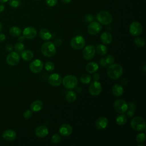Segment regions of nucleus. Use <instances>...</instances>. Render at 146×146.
<instances>
[{
  "instance_id": "1",
  "label": "nucleus",
  "mask_w": 146,
  "mask_h": 146,
  "mask_svg": "<svg viewBox=\"0 0 146 146\" xmlns=\"http://www.w3.org/2000/svg\"><path fill=\"white\" fill-rule=\"evenodd\" d=\"M123 72V69L119 64H111L107 70L108 76L112 79L116 80L120 78Z\"/></svg>"
},
{
  "instance_id": "2",
  "label": "nucleus",
  "mask_w": 146,
  "mask_h": 146,
  "mask_svg": "<svg viewBox=\"0 0 146 146\" xmlns=\"http://www.w3.org/2000/svg\"><path fill=\"white\" fill-rule=\"evenodd\" d=\"M41 52L46 57L53 56L56 53L55 45L51 42H46L41 46Z\"/></svg>"
},
{
  "instance_id": "3",
  "label": "nucleus",
  "mask_w": 146,
  "mask_h": 146,
  "mask_svg": "<svg viewBox=\"0 0 146 146\" xmlns=\"http://www.w3.org/2000/svg\"><path fill=\"white\" fill-rule=\"evenodd\" d=\"M96 19L101 24L107 25L112 22V16L107 11L102 10L98 13L96 15Z\"/></svg>"
},
{
  "instance_id": "4",
  "label": "nucleus",
  "mask_w": 146,
  "mask_h": 146,
  "mask_svg": "<svg viewBox=\"0 0 146 146\" xmlns=\"http://www.w3.org/2000/svg\"><path fill=\"white\" fill-rule=\"evenodd\" d=\"M131 127L137 131H142L145 129V120L140 116L135 117L131 121Z\"/></svg>"
},
{
  "instance_id": "5",
  "label": "nucleus",
  "mask_w": 146,
  "mask_h": 146,
  "mask_svg": "<svg viewBox=\"0 0 146 146\" xmlns=\"http://www.w3.org/2000/svg\"><path fill=\"white\" fill-rule=\"evenodd\" d=\"M63 86L68 89H73L78 85V79L73 75H68L64 77L62 80Z\"/></svg>"
},
{
  "instance_id": "6",
  "label": "nucleus",
  "mask_w": 146,
  "mask_h": 146,
  "mask_svg": "<svg viewBox=\"0 0 146 146\" xmlns=\"http://www.w3.org/2000/svg\"><path fill=\"white\" fill-rule=\"evenodd\" d=\"M86 42L84 38L81 35H77L72 38L70 41L71 46L76 50H80L85 46Z\"/></svg>"
},
{
  "instance_id": "7",
  "label": "nucleus",
  "mask_w": 146,
  "mask_h": 146,
  "mask_svg": "<svg viewBox=\"0 0 146 146\" xmlns=\"http://www.w3.org/2000/svg\"><path fill=\"white\" fill-rule=\"evenodd\" d=\"M115 111L120 114L124 113L128 108V106L126 102L123 99H117L115 101L113 104Z\"/></svg>"
},
{
  "instance_id": "8",
  "label": "nucleus",
  "mask_w": 146,
  "mask_h": 146,
  "mask_svg": "<svg viewBox=\"0 0 146 146\" xmlns=\"http://www.w3.org/2000/svg\"><path fill=\"white\" fill-rule=\"evenodd\" d=\"M130 34L133 36H139L140 35L143 31V26L141 23L137 21L132 22L129 27Z\"/></svg>"
},
{
  "instance_id": "9",
  "label": "nucleus",
  "mask_w": 146,
  "mask_h": 146,
  "mask_svg": "<svg viewBox=\"0 0 146 146\" xmlns=\"http://www.w3.org/2000/svg\"><path fill=\"white\" fill-rule=\"evenodd\" d=\"M20 60V55L16 51L10 52L6 57V62L10 66L17 65Z\"/></svg>"
},
{
  "instance_id": "10",
  "label": "nucleus",
  "mask_w": 146,
  "mask_h": 146,
  "mask_svg": "<svg viewBox=\"0 0 146 146\" xmlns=\"http://www.w3.org/2000/svg\"><path fill=\"white\" fill-rule=\"evenodd\" d=\"M95 54V47L93 45H88L84 47L82 51L83 58L87 60L92 59Z\"/></svg>"
},
{
  "instance_id": "11",
  "label": "nucleus",
  "mask_w": 146,
  "mask_h": 146,
  "mask_svg": "<svg viewBox=\"0 0 146 146\" xmlns=\"http://www.w3.org/2000/svg\"><path fill=\"white\" fill-rule=\"evenodd\" d=\"M43 67V62L40 60L38 59L33 60L29 65V68L30 71L34 74H37L40 72L42 70Z\"/></svg>"
},
{
  "instance_id": "12",
  "label": "nucleus",
  "mask_w": 146,
  "mask_h": 146,
  "mask_svg": "<svg viewBox=\"0 0 146 146\" xmlns=\"http://www.w3.org/2000/svg\"><path fill=\"white\" fill-rule=\"evenodd\" d=\"M102 91V84L98 80H95L90 85L89 92L92 96H97Z\"/></svg>"
},
{
  "instance_id": "13",
  "label": "nucleus",
  "mask_w": 146,
  "mask_h": 146,
  "mask_svg": "<svg viewBox=\"0 0 146 146\" xmlns=\"http://www.w3.org/2000/svg\"><path fill=\"white\" fill-rule=\"evenodd\" d=\"M102 30V26L98 22H91L87 27L88 33L92 35L99 33Z\"/></svg>"
},
{
  "instance_id": "14",
  "label": "nucleus",
  "mask_w": 146,
  "mask_h": 146,
  "mask_svg": "<svg viewBox=\"0 0 146 146\" xmlns=\"http://www.w3.org/2000/svg\"><path fill=\"white\" fill-rule=\"evenodd\" d=\"M37 34L36 30L33 27H27L23 31V35L26 39H32L35 38Z\"/></svg>"
},
{
  "instance_id": "15",
  "label": "nucleus",
  "mask_w": 146,
  "mask_h": 146,
  "mask_svg": "<svg viewBox=\"0 0 146 146\" xmlns=\"http://www.w3.org/2000/svg\"><path fill=\"white\" fill-rule=\"evenodd\" d=\"M48 83L54 87H57L60 85L62 82V79L61 76L56 73L51 74L48 79Z\"/></svg>"
},
{
  "instance_id": "16",
  "label": "nucleus",
  "mask_w": 146,
  "mask_h": 146,
  "mask_svg": "<svg viewBox=\"0 0 146 146\" xmlns=\"http://www.w3.org/2000/svg\"><path fill=\"white\" fill-rule=\"evenodd\" d=\"M72 132L71 126L68 124H63L59 128V132L60 135L64 137L70 136Z\"/></svg>"
},
{
  "instance_id": "17",
  "label": "nucleus",
  "mask_w": 146,
  "mask_h": 146,
  "mask_svg": "<svg viewBox=\"0 0 146 146\" xmlns=\"http://www.w3.org/2000/svg\"><path fill=\"white\" fill-rule=\"evenodd\" d=\"M17 136L15 131L13 129H7L2 133L3 139L7 141H11L14 140Z\"/></svg>"
},
{
  "instance_id": "18",
  "label": "nucleus",
  "mask_w": 146,
  "mask_h": 146,
  "mask_svg": "<svg viewBox=\"0 0 146 146\" xmlns=\"http://www.w3.org/2000/svg\"><path fill=\"white\" fill-rule=\"evenodd\" d=\"M108 124V120L106 117H99L95 123L96 127L100 130L105 129Z\"/></svg>"
},
{
  "instance_id": "19",
  "label": "nucleus",
  "mask_w": 146,
  "mask_h": 146,
  "mask_svg": "<svg viewBox=\"0 0 146 146\" xmlns=\"http://www.w3.org/2000/svg\"><path fill=\"white\" fill-rule=\"evenodd\" d=\"M48 133V128L44 125H40L37 127L35 130V135L39 138H43L46 137Z\"/></svg>"
},
{
  "instance_id": "20",
  "label": "nucleus",
  "mask_w": 146,
  "mask_h": 146,
  "mask_svg": "<svg viewBox=\"0 0 146 146\" xmlns=\"http://www.w3.org/2000/svg\"><path fill=\"white\" fill-rule=\"evenodd\" d=\"M100 39L103 43L105 44H108L112 42V35L108 31L103 32L100 35Z\"/></svg>"
},
{
  "instance_id": "21",
  "label": "nucleus",
  "mask_w": 146,
  "mask_h": 146,
  "mask_svg": "<svg viewBox=\"0 0 146 146\" xmlns=\"http://www.w3.org/2000/svg\"><path fill=\"white\" fill-rule=\"evenodd\" d=\"M99 68L98 64L94 62H89L88 64H87L86 66V70L87 72L90 74H93L96 72Z\"/></svg>"
},
{
  "instance_id": "22",
  "label": "nucleus",
  "mask_w": 146,
  "mask_h": 146,
  "mask_svg": "<svg viewBox=\"0 0 146 146\" xmlns=\"http://www.w3.org/2000/svg\"><path fill=\"white\" fill-rule=\"evenodd\" d=\"M43 108V103L39 100L34 101L30 106L31 110L33 112H38Z\"/></svg>"
},
{
  "instance_id": "23",
  "label": "nucleus",
  "mask_w": 146,
  "mask_h": 146,
  "mask_svg": "<svg viewBox=\"0 0 146 146\" xmlns=\"http://www.w3.org/2000/svg\"><path fill=\"white\" fill-rule=\"evenodd\" d=\"M112 91L115 96H120L124 93V88L121 85L119 84H116L113 86Z\"/></svg>"
},
{
  "instance_id": "24",
  "label": "nucleus",
  "mask_w": 146,
  "mask_h": 146,
  "mask_svg": "<svg viewBox=\"0 0 146 146\" xmlns=\"http://www.w3.org/2000/svg\"><path fill=\"white\" fill-rule=\"evenodd\" d=\"M39 36L44 40H48L51 38V33L46 29H42L39 31Z\"/></svg>"
},
{
  "instance_id": "25",
  "label": "nucleus",
  "mask_w": 146,
  "mask_h": 146,
  "mask_svg": "<svg viewBox=\"0 0 146 146\" xmlns=\"http://www.w3.org/2000/svg\"><path fill=\"white\" fill-rule=\"evenodd\" d=\"M21 57L23 60L29 61L33 58L34 54L33 52L29 50H23L22 52H21Z\"/></svg>"
},
{
  "instance_id": "26",
  "label": "nucleus",
  "mask_w": 146,
  "mask_h": 146,
  "mask_svg": "<svg viewBox=\"0 0 146 146\" xmlns=\"http://www.w3.org/2000/svg\"><path fill=\"white\" fill-rule=\"evenodd\" d=\"M127 121V117L126 115L120 114L118 115L116 118V123L119 125H123L125 124Z\"/></svg>"
},
{
  "instance_id": "27",
  "label": "nucleus",
  "mask_w": 146,
  "mask_h": 146,
  "mask_svg": "<svg viewBox=\"0 0 146 146\" xmlns=\"http://www.w3.org/2000/svg\"><path fill=\"white\" fill-rule=\"evenodd\" d=\"M21 29L17 26H13L9 30L10 34L14 37L19 36L21 34Z\"/></svg>"
},
{
  "instance_id": "28",
  "label": "nucleus",
  "mask_w": 146,
  "mask_h": 146,
  "mask_svg": "<svg viewBox=\"0 0 146 146\" xmlns=\"http://www.w3.org/2000/svg\"><path fill=\"white\" fill-rule=\"evenodd\" d=\"M66 99L68 103H73L76 99V94L73 91H70L67 93Z\"/></svg>"
},
{
  "instance_id": "29",
  "label": "nucleus",
  "mask_w": 146,
  "mask_h": 146,
  "mask_svg": "<svg viewBox=\"0 0 146 146\" xmlns=\"http://www.w3.org/2000/svg\"><path fill=\"white\" fill-rule=\"evenodd\" d=\"M96 49L98 54L100 55H104L106 54V53L107 52V48L104 44H98L96 46Z\"/></svg>"
},
{
  "instance_id": "30",
  "label": "nucleus",
  "mask_w": 146,
  "mask_h": 146,
  "mask_svg": "<svg viewBox=\"0 0 146 146\" xmlns=\"http://www.w3.org/2000/svg\"><path fill=\"white\" fill-rule=\"evenodd\" d=\"M80 80L83 84H88L91 82V77L88 74H83L80 78Z\"/></svg>"
},
{
  "instance_id": "31",
  "label": "nucleus",
  "mask_w": 146,
  "mask_h": 146,
  "mask_svg": "<svg viewBox=\"0 0 146 146\" xmlns=\"http://www.w3.org/2000/svg\"><path fill=\"white\" fill-rule=\"evenodd\" d=\"M25 49V45L22 42L17 43L14 46V50L17 52H21Z\"/></svg>"
},
{
  "instance_id": "32",
  "label": "nucleus",
  "mask_w": 146,
  "mask_h": 146,
  "mask_svg": "<svg viewBox=\"0 0 146 146\" xmlns=\"http://www.w3.org/2000/svg\"><path fill=\"white\" fill-rule=\"evenodd\" d=\"M135 45L139 47H143L145 45V40L141 38H136L134 40Z\"/></svg>"
},
{
  "instance_id": "33",
  "label": "nucleus",
  "mask_w": 146,
  "mask_h": 146,
  "mask_svg": "<svg viewBox=\"0 0 146 146\" xmlns=\"http://www.w3.org/2000/svg\"><path fill=\"white\" fill-rule=\"evenodd\" d=\"M136 140L138 143H143L145 141V135L144 133H139L136 135Z\"/></svg>"
},
{
  "instance_id": "34",
  "label": "nucleus",
  "mask_w": 146,
  "mask_h": 146,
  "mask_svg": "<svg viewBox=\"0 0 146 146\" xmlns=\"http://www.w3.org/2000/svg\"><path fill=\"white\" fill-rule=\"evenodd\" d=\"M45 69L48 71H52L54 70V64L51 62H47L44 64Z\"/></svg>"
},
{
  "instance_id": "35",
  "label": "nucleus",
  "mask_w": 146,
  "mask_h": 146,
  "mask_svg": "<svg viewBox=\"0 0 146 146\" xmlns=\"http://www.w3.org/2000/svg\"><path fill=\"white\" fill-rule=\"evenodd\" d=\"M21 0H9V5L13 8H17L19 7L21 5Z\"/></svg>"
},
{
  "instance_id": "36",
  "label": "nucleus",
  "mask_w": 146,
  "mask_h": 146,
  "mask_svg": "<svg viewBox=\"0 0 146 146\" xmlns=\"http://www.w3.org/2000/svg\"><path fill=\"white\" fill-rule=\"evenodd\" d=\"M60 139H61L60 136L58 134H54L51 137V141L54 144L59 143L60 141Z\"/></svg>"
},
{
  "instance_id": "37",
  "label": "nucleus",
  "mask_w": 146,
  "mask_h": 146,
  "mask_svg": "<svg viewBox=\"0 0 146 146\" xmlns=\"http://www.w3.org/2000/svg\"><path fill=\"white\" fill-rule=\"evenodd\" d=\"M33 116V111L31 110H27L23 113V117L26 119H30Z\"/></svg>"
},
{
  "instance_id": "38",
  "label": "nucleus",
  "mask_w": 146,
  "mask_h": 146,
  "mask_svg": "<svg viewBox=\"0 0 146 146\" xmlns=\"http://www.w3.org/2000/svg\"><path fill=\"white\" fill-rule=\"evenodd\" d=\"M105 59L108 64H113L115 61V58H114L113 56H112V55H108L106 56V58H105Z\"/></svg>"
},
{
  "instance_id": "39",
  "label": "nucleus",
  "mask_w": 146,
  "mask_h": 146,
  "mask_svg": "<svg viewBox=\"0 0 146 146\" xmlns=\"http://www.w3.org/2000/svg\"><path fill=\"white\" fill-rule=\"evenodd\" d=\"M58 0H46V4L49 7H53L56 5Z\"/></svg>"
},
{
  "instance_id": "40",
  "label": "nucleus",
  "mask_w": 146,
  "mask_h": 146,
  "mask_svg": "<svg viewBox=\"0 0 146 146\" xmlns=\"http://www.w3.org/2000/svg\"><path fill=\"white\" fill-rule=\"evenodd\" d=\"M5 49L8 52H11L13 51V45L11 44H10V43L6 44V46H5Z\"/></svg>"
},
{
  "instance_id": "41",
  "label": "nucleus",
  "mask_w": 146,
  "mask_h": 146,
  "mask_svg": "<svg viewBox=\"0 0 146 146\" xmlns=\"http://www.w3.org/2000/svg\"><path fill=\"white\" fill-rule=\"evenodd\" d=\"M93 19H94L93 17L91 15L88 14L85 16V21L87 22H91L93 21Z\"/></svg>"
},
{
  "instance_id": "42",
  "label": "nucleus",
  "mask_w": 146,
  "mask_h": 146,
  "mask_svg": "<svg viewBox=\"0 0 146 146\" xmlns=\"http://www.w3.org/2000/svg\"><path fill=\"white\" fill-rule=\"evenodd\" d=\"M100 65H101L102 66H103V67H106L108 65V64H107V63L106 62L105 58H103L100 59Z\"/></svg>"
},
{
  "instance_id": "43",
  "label": "nucleus",
  "mask_w": 146,
  "mask_h": 146,
  "mask_svg": "<svg viewBox=\"0 0 146 146\" xmlns=\"http://www.w3.org/2000/svg\"><path fill=\"white\" fill-rule=\"evenodd\" d=\"M62 44V40L60 39H56L55 40V42H54V44L55 46H60Z\"/></svg>"
},
{
  "instance_id": "44",
  "label": "nucleus",
  "mask_w": 146,
  "mask_h": 146,
  "mask_svg": "<svg viewBox=\"0 0 146 146\" xmlns=\"http://www.w3.org/2000/svg\"><path fill=\"white\" fill-rule=\"evenodd\" d=\"M6 39V36L3 33H0V42H3Z\"/></svg>"
},
{
  "instance_id": "45",
  "label": "nucleus",
  "mask_w": 146,
  "mask_h": 146,
  "mask_svg": "<svg viewBox=\"0 0 146 146\" xmlns=\"http://www.w3.org/2000/svg\"><path fill=\"white\" fill-rule=\"evenodd\" d=\"M94 79L95 80H98L100 79V75L98 73H95L93 76Z\"/></svg>"
},
{
  "instance_id": "46",
  "label": "nucleus",
  "mask_w": 146,
  "mask_h": 146,
  "mask_svg": "<svg viewBox=\"0 0 146 146\" xmlns=\"http://www.w3.org/2000/svg\"><path fill=\"white\" fill-rule=\"evenodd\" d=\"M5 8V5H4L3 4H2V3H0V13H2V12H3V11H4Z\"/></svg>"
},
{
  "instance_id": "47",
  "label": "nucleus",
  "mask_w": 146,
  "mask_h": 146,
  "mask_svg": "<svg viewBox=\"0 0 146 146\" xmlns=\"http://www.w3.org/2000/svg\"><path fill=\"white\" fill-rule=\"evenodd\" d=\"M26 38L24 37V36L23 35V36H19V37H18V40L20 42H23L24 40H25V39Z\"/></svg>"
},
{
  "instance_id": "48",
  "label": "nucleus",
  "mask_w": 146,
  "mask_h": 146,
  "mask_svg": "<svg viewBox=\"0 0 146 146\" xmlns=\"http://www.w3.org/2000/svg\"><path fill=\"white\" fill-rule=\"evenodd\" d=\"M63 3H69L71 2V1L72 0H60Z\"/></svg>"
},
{
  "instance_id": "49",
  "label": "nucleus",
  "mask_w": 146,
  "mask_h": 146,
  "mask_svg": "<svg viewBox=\"0 0 146 146\" xmlns=\"http://www.w3.org/2000/svg\"><path fill=\"white\" fill-rule=\"evenodd\" d=\"M9 0H0V2L1 3H6Z\"/></svg>"
},
{
  "instance_id": "50",
  "label": "nucleus",
  "mask_w": 146,
  "mask_h": 146,
  "mask_svg": "<svg viewBox=\"0 0 146 146\" xmlns=\"http://www.w3.org/2000/svg\"><path fill=\"white\" fill-rule=\"evenodd\" d=\"M2 29V23L0 22V32L1 31Z\"/></svg>"
},
{
  "instance_id": "51",
  "label": "nucleus",
  "mask_w": 146,
  "mask_h": 146,
  "mask_svg": "<svg viewBox=\"0 0 146 146\" xmlns=\"http://www.w3.org/2000/svg\"><path fill=\"white\" fill-rule=\"evenodd\" d=\"M34 1H40V0H34Z\"/></svg>"
}]
</instances>
